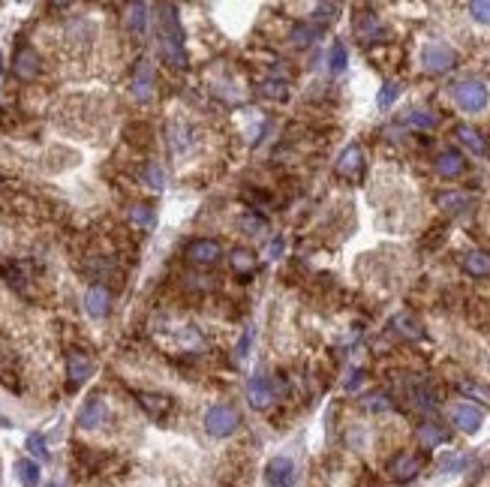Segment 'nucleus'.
<instances>
[{
	"instance_id": "1",
	"label": "nucleus",
	"mask_w": 490,
	"mask_h": 487,
	"mask_svg": "<svg viewBox=\"0 0 490 487\" xmlns=\"http://www.w3.org/2000/svg\"><path fill=\"white\" fill-rule=\"evenodd\" d=\"M160 54L171 69L187 67V49H184V27L178 22L175 6H160Z\"/></svg>"
},
{
	"instance_id": "2",
	"label": "nucleus",
	"mask_w": 490,
	"mask_h": 487,
	"mask_svg": "<svg viewBox=\"0 0 490 487\" xmlns=\"http://www.w3.org/2000/svg\"><path fill=\"white\" fill-rule=\"evenodd\" d=\"M238 421H241L238 412L226 403H214L211 409L205 412V430L211 433V436H229V433L238 430Z\"/></svg>"
},
{
	"instance_id": "3",
	"label": "nucleus",
	"mask_w": 490,
	"mask_h": 487,
	"mask_svg": "<svg viewBox=\"0 0 490 487\" xmlns=\"http://www.w3.org/2000/svg\"><path fill=\"white\" fill-rule=\"evenodd\" d=\"M457 63V51L446 42H428L421 49V67L428 72H448Z\"/></svg>"
},
{
	"instance_id": "4",
	"label": "nucleus",
	"mask_w": 490,
	"mask_h": 487,
	"mask_svg": "<svg viewBox=\"0 0 490 487\" xmlns=\"http://www.w3.org/2000/svg\"><path fill=\"white\" fill-rule=\"evenodd\" d=\"M455 103L464 108V112H482V108L487 105V87L482 85V81H460V85H455Z\"/></svg>"
},
{
	"instance_id": "5",
	"label": "nucleus",
	"mask_w": 490,
	"mask_h": 487,
	"mask_svg": "<svg viewBox=\"0 0 490 487\" xmlns=\"http://www.w3.org/2000/svg\"><path fill=\"white\" fill-rule=\"evenodd\" d=\"M265 478H268L271 487H292L295 484V463H292V457H286V454L274 457L265 466Z\"/></svg>"
},
{
	"instance_id": "6",
	"label": "nucleus",
	"mask_w": 490,
	"mask_h": 487,
	"mask_svg": "<svg viewBox=\"0 0 490 487\" xmlns=\"http://www.w3.org/2000/svg\"><path fill=\"white\" fill-rule=\"evenodd\" d=\"M223 256L220 244L211 241V238H196L187 244V259L196 262V265H211V262H217Z\"/></svg>"
},
{
	"instance_id": "7",
	"label": "nucleus",
	"mask_w": 490,
	"mask_h": 487,
	"mask_svg": "<svg viewBox=\"0 0 490 487\" xmlns=\"http://www.w3.org/2000/svg\"><path fill=\"white\" fill-rule=\"evenodd\" d=\"M105 400L103 397H90V400L78 409V427L81 430H96L99 424L105 421Z\"/></svg>"
},
{
	"instance_id": "8",
	"label": "nucleus",
	"mask_w": 490,
	"mask_h": 487,
	"mask_svg": "<svg viewBox=\"0 0 490 487\" xmlns=\"http://www.w3.org/2000/svg\"><path fill=\"white\" fill-rule=\"evenodd\" d=\"M130 90H133V96L139 99V103H144V99L151 96V90H153V72H151V63H148V60H139V63H135Z\"/></svg>"
},
{
	"instance_id": "9",
	"label": "nucleus",
	"mask_w": 490,
	"mask_h": 487,
	"mask_svg": "<svg viewBox=\"0 0 490 487\" xmlns=\"http://www.w3.org/2000/svg\"><path fill=\"white\" fill-rule=\"evenodd\" d=\"M451 418H455V424L464 433H475L478 427H482L484 415H482V409H475L473 403H457L455 409H451Z\"/></svg>"
},
{
	"instance_id": "10",
	"label": "nucleus",
	"mask_w": 490,
	"mask_h": 487,
	"mask_svg": "<svg viewBox=\"0 0 490 487\" xmlns=\"http://www.w3.org/2000/svg\"><path fill=\"white\" fill-rule=\"evenodd\" d=\"M361 169H364V153H361L358 144H349L337 160V175L340 178H358Z\"/></svg>"
},
{
	"instance_id": "11",
	"label": "nucleus",
	"mask_w": 490,
	"mask_h": 487,
	"mask_svg": "<svg viewBox=\"0 0 490 487\" xmlns=\"http://www.w3.org/2000/svg\"><path fill=\"white\" fill-rule=\"evenodd\" d=\"M247 400L250 406H256V409H265V406L274 400V388H271V382L265 376H250L247 382Z\"/></svg>"
},
{
	"instance_id": "12",
	"label": "nucleus",
	"mask_w": 490,
	"mask_h": 487,
	"mask_svg": "<svg viewBox=\"0 0 490 487\" xmlns=\"http://www.w3.org/2000/svg\"><path fill=\"white\" fill-rule=\"evenodd\" d=\"M12 72L18 78H24V81H31L36 72H40V54H36L33 49H18L15 51V60H12Z\"/></svg>"
},
{
	"instance_id": "13",
	"label": "nucleus",
	"mask_w": 490,
	"mask_h": 487,
	"mask_svg": "<svg viewBox=\"0 0 490 487\" xmlns=\"http://www.w3.org/2000/svg\"><path fill=\"white\" fill-rule=\"evenodd\" d=\"M108 307H112V295H108L105 286H90L85 292V310L94 316V319H103L108 313Z\"/></svg>"
},
{
	"instance_id": "14",
	"label": "nucleus",
	"mask_w": 490,
	"mask_h": 487,
	"mask_svg": "<svg viewBox=\"0 0 490 487\" xmlns=\"http://www.w3.org/2000/svg\"><path fill=\"white\" fill-rule=\"evenodd\" d=\"M94 373V361H90L87 355H81V352H69L67 355V376L72 385L85 382V379Z\"/></svg>"
},
{
	"instance_id": "15",
	"label": "nucleus",
	"mask_w": 490,
	"mask_h": 487,
	"mask_svg": "<svg viewBox=\"0 0 490 487\" xmlns=\"http://www.w3.org/2000/svg\"><path fill=\"white\" fill-rule=\"evenodd\" d=\"M388 469H391V475L397 478V481H409V478H415L421 472V460L415 454H397Z\"/></svg>"
},
{
	"instance_id": "16",
	"label": "nucleus",
	"mask_w": 490,
	"mask_h": 487,
	"mask_svg": "<svg viewBox=\"0 0 490 487\" xmlns=\"http://www.w3.org/2000/svg\"><path fill=\"white\" fill-rule=\"evenodd\" d=\"M464 169H466L464 157H460L457 151H451V148H448V151H442L439 157H437V171H439L442 178H457Z\"/></svg>"
},
{
	"instance_id": "17",
	"label": "nucleus",
	"mask_w": 490,
	"mask_h": 487,
	"mask_svg": "<svg viewBox=\"0 0 490 487\" xmlns=\"http://www.w3.org/2000/svg\"><path fill=\"white\" fill-rule=\"evenodd\" d=\"M457 139L464 142L473 153H478V157H490V144L482 139V133H475V130H473V126L460 123V126H457Z\"/></svg>"
},
{
	"instance_id": "18",
	"label": "nucleus",
	"mask_w": 490,
	"mask_h": 487,
	"mask_svg": "<svg viewBox=\"0 0 490 487\" xmlns=\"http://www.w3.org/2000/svg\"><path fill=\"white\" fill-rule=\"evenodd\" d=\"M15 478L22 481L24 487H36L40 484V463L31 457H22V460H15Z\"/></svg>"
},
{
	"instance_id": "19",
	"label": "nucleus",
	"mask_w": 490,
	"mask_h": 487,
	"mask_svg": "<svg viewBox=\"0 0 490 487\" xmlns=\"http://www.w3.org/2000/svg\"><path fill=\"white\" fill-rule=\"evenodd\" d=\"M464 268L473 277H487L490 274V253H484V250L466 253V256H464Z\"/></svg>"
},
{
	"instance_id": "20",
	"label": "nucleus",
	"mask_w": 490,
	"mask_h": 487,
	"mask_svg": "<svg viewBox=\"0 0 490 487\" xmlns=\"http://www.w3.org/2000/svg\"><path fill=\"white\" fill-rule=\"evenodd\" d=\"M144 24H148V3H133L130 9H126V27L142 36Z\"/></svg>"
},
{
	"instance_id": "21",
	"label": "nucleus",
	"mask_w": 490,
	"mask_h": 487,
	"mask_svg": "<svg viewBox=\"0 0 490 487\" xmlns=\"http://www.w3.org/2000/svg\"><path fill=\"white\" fill-rule=\"evenodd\" d=\"M437 205L442 207V211H448V214H457V211H464V207L469 205V196L466 193H442L437 198Z\"/></svg>"
},
{
	"instance_id": "22",
	"label": "nucleus",
	"mask_w": 490,
	"mask_h": 487,
	"mask_svg": "<svg viewBox=\"0 0 490 487\" xmlns=\"http://www.w3.org/2000/svg\"><path fill=\"white\" fill-rule=\"evenodd\" d=\"M403 121L412 126H421V130H430V126H437V114L428 112V108H412V112H406Z\"/></svg>"
},
{
	"instance_id": "23",
	"label": "nucleus",
	"mask_w": 490,
	"mask_h": 487,
	"mask_svg": "<svg viewBox=\"0 0 490 487\" xmlns=\"http://www.w3.org/2000/svg\"><path fill=\"white\" fill-rule=\"evenodd\" d=\"M142 180L148 187H153V189H162V187H166V171L160 169V162H148L144 171H142Z\"/></svg>"
},
{
	"instance_id": "24",
	"label": "nucleus",
	"mask_w": 490,
	"mask_h": 487,
	"mask_svg": "<svg viewBox=\"0 0 490 487\" xmlns=\"http://www.w3.org/2000/svg\"><path fill=\"white\" fill-rule=\"evenodd\" d=\"M419 439L424 448H437L439 442H446V430H439L437 424H424V427L419 430Z\"/></svg>"
},
{
	"instance_id": "25",
	"label": "nucleus",
	"mask_w": 490,
	"mask_h": 487,
	"mask_svg": "<svg viewBox=\"0 0 490 487\" xmlns=\"http://www.w3.org/2000/svg\"><path fill=\"white\" fill-rule=\"evenodd\" d=\"M232 268L238 271V274H250L253 268H256V256L253 253H247V250H232Z\"/></svg>"
},
{
	"instance_id": "26",
	"label": "nucleus",
	"mask_w": 490,
	"mask_h": 487,
	"mask_svg": "<svg viewBox=\"0 0 490 487\" xmlns=\"http://www.w3.org/2000/svg\"><path fill=\"white\" fill-rule=\"evenodd\" d=\"M139 403L144 406V409H148L151 415H162L169 409V397H160V394H139Z\"/></svg>"
},
{
	"instance_id": "27",
	"label": "nucleus",
	"mask_w": 490,
	"mask_h": 487,
	"mask_svg": "<svg viewBox=\"0 0 490 487\" xmlns=\"http://www.w3.org/2000/svg\"><path fill=\"white\" fill-rule=\"evenodd\" d=\"M394 325H397V331H400L403 337H409V340H419V337H421V328H419V322H415V319H409V316H397V319H394Z\"/></svg>"
},
{
	"instance_id": "28",
	"label": "nucleus",
	"mask_w": 490,
	"mask_h": 487,
	"mask_svg": "<svg viewBox=\"0 0 490 487\" xmlns=\"http://www.w3.org/2000/svg\"><path fill=\"white\" fill-rule=\"evenodd\" d=\"M397 96H400V85H397V81H388V85H382V90H379L376 105H379V108H388Z\"/></svg>"
},
{
	"instance_id": "29",
	"label": "nucleus",
	"mask_w": 490,
	"mask_h": 487,
	"mask_svg": "<svg viewBox=\"0 0 490 487\" xmlns=\"http://www.w3.org/2000/svg\"><path fill=\"white\" fill-rule=\"evenodd\" d=\"M130 220L135 223V225H153V207H148V205H135L133 211H130Z\"/></svg>"
},
{
	"instance_id": "30",
	"label": "nucleus",
	"mask_w": 490,
	"mask_h": 487,
	"mask_svg": "<svg viewBox=\"0 0 490 487\" xmlns=\"http://www.w3.org/2000/svg\"><path fill=\"white\" fill-rule=\"evenodd\" d=\"M469 15H473L478 24H490V0H473V3H469Z\"/></svg>"
},
{
	"instance_id": "31",
	"label": "nucleus",
	"mask_w": 490,
	"mask_h": 487,
	"mask_svg": "<svg viewBox=\"0 0 490 487\" xmlns=\"http://www.w3.org/2000/svg\"><path fill=\"white\" fill-rule=\"evenodd\" d=\"M346 60H349V58H346V45H343V42H334V45H331V60H328L331 69H334V72H343V69H346Z\"/></svg>"
},
{
	"instance_id": "32",
	"label": "nucleus",
	"mask_w": 490,
	"mask_h": 487,
	"mask_svg": "<svg viewBox=\"0 0 490 487\" xmlns=\"http://www.w3.org/2000/svg\"><path fill=\"white\" fill-rule=\"evenodd\" d=\"M316 40V31L310 24H298V27H292V42H298V45H307V42H313Z\"/></svg>"
},
{
	"instance_id": "33",
	"label": "nucleus",
	"mask_w": 490,
	"mask_h": 487,
	"mask_svg": "<svg viewBox=\"0 0 490 487\" xmlns=\"http://www.w3.org/2000/svg\"><path fill=\"white\" fill-rule=\"evenodd\" d=\"M27 451H31V454H36L40 460L49 457V451H45V439L40 436V433H31V436H27Z\"/></svg>"
},
{
	"instance_id": "34",
	"label": "nucleus",
	"mask_w": 490,
	"mask_h": 487,
	"mask_svg": "<svg viewBox=\"0 0 490 487\" xmlns=\"http://www.w3.org/2000/svg\"><path fill=\"white\" fill-rule=\"evenodd\" d=\"M241 229H247V234H262L265 232V220H262V216H244L241 220Z\"/></svg>"
},
{
	"instance_id": "35",
	"label": "nucleus",
	"mask_w": 490,
	"mask_h": 487,
	"mask_svg": "<svg viewBox=\"0 0 490 487\" xmlns=\"http://www.w3.org/2000/svg\"><path fill=\"white\" fill-rule=\"evenodd\" d=\"M262 94H265V96H274V99H283V96H286V85H277V81H265V85H262Z\"/></svg>"
},
{
	"instance_id": "36",
	"label": "nucleus",
	"mask_w": 490,
	"mask_h": 487,
	"mask_svg": "<svg viewBox=\"0 0 490 487\" xmlns=\"http://www.w3.org/2000/svg\"><path fill=\"white\" fill-rule=\"evenodd\" d=\"M464 463H466V457H460V454H451V457H446V460H442V469H446V472H455V469H464Z\"/></svg>"
},
{
	"instance_id": "37",
	"label": "nucleus",
	"mask_w": 490,
	"mask_h": 487,
	"mask_svg": "<svg viewBox=\"0 0 490 487\" xmlns=\"http://www.w3.org/2000/svg\"><path fill=\"white\" fill-rule=\"evenodd\" d=\"M367 406H370V409H373V412H382V409H388V406H391V403H388V397H382V394H373V397H370V400H367Z\"/></svg>"
},
{
	"instance_id": "38",
	"label": "nucleus",
	"mask_w": 490,
	"mask_h": 487,
	"mask_svg": "<svg viewBox=\"0 0 490 487\" xmlns=\"http://www.w3.org/2000/svg\"><path fill=\"white\" fill-rule=\"evenodd\" d=\"M250 340H253V328L244 331V337H241V343H238V358H241V361L247 358V352H250Z\"/></svg>"
},
{
	"instance_id": "39",
	"label": "nucleus",
	"mask_w": 490,
	"mask_h": 487,
	"mask_svg": "<svg viewBox=\"0 0 490 487\" xmlns=\"http://www.w3.org/2000/svg\"><path fill=\"white\" fill-rule=\"evenodd\" d=\"M464 391L466 394H475V397H484V400H490V391H487V388H478V385H464Z\"/></svg>"
},
{
	"instance_id": "40",
	"label": "nucleus",
	"mask_w": 490,
	"mask_h": 487,
	"mask_svg": "<svg viewBox=\"0 0 490 487\" xmlns=\"http://www.w3.org/2000/svg\"><path fill=\"white\" fill-rule=\"evenodd\" d=\"M280 253H283V238H274V241H271V256H280Z\"/></svg>"
},
{
	"instance_id": "41",
	"label": "nucleus",
	"mask_w": 490,
	"mask_h": 487,
	"mask_svg": "<svg viewBox=\"0 0 490 487\" xmlns=\"http://www.w3.org/2000/svg\"><path fill=\"white\" fill-rule=\"evenodd\" d=\"M49 487H63V484H58V481H54V484H49Z\"/></svg>"
},
{
	"instance_id": "42",
	"label": "nucleus",
	"mask_w": 490,
	"mask_h": 487,
	"mask_svg": "<svg viewBox=\"0 0 490 487\" xmlns=\"http://www.w3.org/2000/svg\"><path fill=\"white\" fill-rule=\"evenodd\" d=\"M0 63H3V54H0Z\"/></svg>"
}]
</instances>
